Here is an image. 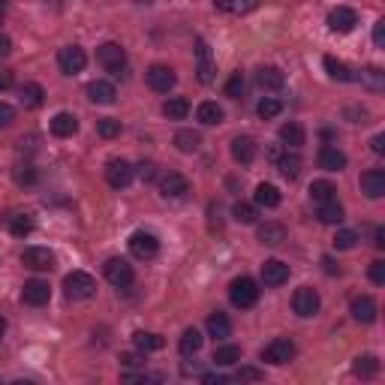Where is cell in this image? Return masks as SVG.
I'll return each mask as SVG.
<instances>
[{"instance_id":"1","label":"cell","mask_w":385,"mask_h":385,"mask_svg":"<svg viewBox=\"0 0 385 385\" xmlns=\"http://www.w3.org/2000/svg\"><path fill=\"white\" fill-rule=\"evenodd\" d=\"M63 292H67L70 301H87L96 295V280L85 271H72L63 277Z\"/></svg>"},{"instance_id":"2","label":"cell","mask_w":385,"mask_h":385,"mask_svg":"<svg viewBox=\"0 0 385 385\" xmlns=\"http://www.w3.org/2000/svg\"><path fill=\"white\" fill-rule=\"evenodd\" d=\"M229 301H232L238 310H247L259 301V286L256 280H250V277H235L232 283H229Z\"/></svg>"},{"instance_id":"3","label":"cell","mask_w":385,"mask_h":385,"mask_svg":"<svg viewBox=\"0 0 385 385\" xmlns=\"http://www.w3.org/2000/svg\"><path fill=\"white\" fill-rule=\"evenodd\" d=\"M96 61H100V67L105 72H112V76H121L127 67V52L121 48L118 43H103L96 48Z\"/></svg>"},{"instance_id":"4","label":"cell","mask_w":385,"mask_h":385,"mask_svg":"<svg viewBox=\"0 0 385 385\" xmlns=\"http://www.w3.org/2000/svg\"><path fill=\"white\" fill-rule=\"evenodd\" d=\"M145 81H147V87H151V91L169 94L171 87H175L178 76H175V70H171V67H166V63H154V67H147Z\"/></svg>"},{"instance_id":"5","label":"cell","mask_w":385,"mask_h":385,"mask_svg":"<svg viewBox=\"0 0 385 385\" xmlns=\"http://www.w3.org/2000/svg\"><path fill=\"white\" fill-rule=\"evenodd\" d=\"M57 67H61L63 76H79V72L87 67V54H85V48H79V45L61 48V52H57Z\"/></svg>"},{"instance_id":"6","label":"cell","mask_w":385,"mask_h":385,"mask_svg":"<svg viewBox=\"0 0 385 385\" xmlns=\"http://www.w3.org/2000/svg\"><path fill=\"white\" fill-rule=\"evenodd\" d=\"M319 307H322V301H319V292L316 289H310V286H301V289H295V295H292V310L301 319L316 316Z\"/></svg>"},{"instance_id":"7","label":"cell","mask_w":385,"mask_h":385,"mask_svg":"<svg viewBox=\"0 0 385 385\" xmlns=\"http://www.w3.org/2000/svg\"><path fill=\"white\" fill-rule=\"evenodd\" d=\"M292 358H295V343L286 340V337H277V340H271L265 349H262V362H268V364H274V367L289 364Z\"/></svg>"},{"instance_id":"8","label":"cell","mask_w":385,"mask_h":385,"mask_svg":"<svg viewBox=\"0 0 385 385\" xmlns=\"http://www.w3.org/2000/svg\"><path fill=\"white\" fill-rule=\"evenodd\" d=\"M105 280H109L112 286H118V289H127V286L136 280V271L127 259L114 256V259L105 262Z\"/></svg>"},{"instance_id":"9","label":"cell","mask_w":385,"mask_h":385,"mask_svg":"<svg viewBox=\"0 0 385 385\" xmlns=\"http://www.w3.org/2000/svg\"><path fill=\"white\" fill-rule=\"evenodd\" d=\"M214 54H211V45L205 39H196V76H199L202 85H211L214 81Z\"/></svg>"},{"instance_id":"10","label":"cell","mask_w":385,"mask_h":385,"mask_svg":"<svg viewBox=\"0 0 385 385\" xmlns=\"http://www.w3.org/2000/svg\"><path fill=\"white\" fill-rule=\"evenodd\" d=\"M129 253H133L136 259H154L160 253V241L154 232H133V238H129Z\"/></svg>"},{"instance_id":"11","label":"cell","mask_w":385,"mask_h":385,"mask_svg":"<svg viewBox=\"0 0 385 385\" xmlns=\"http://www.w3.org/2000/svg\"><path fill=\"white\" fill-rule=\"evenodd\" d=\"M133 166H129L127 160H109L105 163V178H109V184L114 187V190H124V187H129V181H133Z\"/></svg>"},{"instance_id":"12","label":"cell","mask_w":385,"mask_h":385,"mask_svg":"<svg viewBox=\"0 0 385 385\" xmlns=\"http://www.w3.org/2000/svg\"><path fill=\"white\" fill-rule=\"evenodd\" d=\"M24 268H34V271H52L54 268V253L48 247H28L21 253Z\"/></svg>"},{"instance_id":"13","label":"cell","mask_w":385,"mask_h":385,"mask_svg":"<svg viewBox=\"0 0 385 385\" xmlns=\"http://www.w3.org/2000/svg\"><path fill=\"white\" fill-rule=\"evenodd\" d=\"M358 24V12L349 10V6H337V10L329 12V28L334 34H352Z\"/></svg>"},{"instance_id":"14","label":"cell","mask_w":385,"mask_h":385,"mask_svg":"<svg viewBox=\"0 0 385 385\" xmlns=\"http://www.w3.org/2000/svg\"><path fill=\"white\" fill-rule=\"evenodd\" d=\"M21 298H24V304H30V307H43V304H48V298H52V286L45 280H28L21 289Z\"/></svg>"},{"instance_id":"15","label":"cell","mask_w":385,"mask_h":385,"mask_svg":"<svg viewBox=\"0 0 385 385\" xmlns=\"http://www.w3.org/2000/svg\"><path fill=\"white\" fill-rule=\"evenodd\" d=\"M256 151H259V145H256V138H253V136L232 138V160L241 163V166H247V163L256 160Z\"/></svg>"},{"instance_id":"16","label":"cell","mask_w":385,"mask_h":385,"mask_svg":"<svg viewBox=\"0 0 385 385\" xmlns=\"http://www.w3.org/2000/svg\"><path fill=\"white\" fill-rule=\"evenodd\" d=\"M362 193L367 199H382L385 196V171L382 169H367L362 175Z\"/></svg>"},{"instance_id":"17","label":"cell","mask_w":385,"mask_h":385,"mask_svg":"<svg viewBox=\"0 0 385 385\" xmlns=\"http://www.w3.org/2000/svg\"><path fill=\"white\" fill-rule=\"evenodd\" d=\"M160 190L166 199H181V196L190 193V181H187L184 175H178V171H169V175H163Z\"/></svg>"},{"instance_id":"18","label":"cell","mask_w":385,"mask_h":385,"mask_svg":"<svg viewBox=\"0 0 385 385\" xmlns=\"http://www.w3.org/2000/svg\"><path fill=\"white\" fill-rule=\"evenodd\" d=\"M289 280V265L280 259H268L265 265H262V283L265 286H283Z\"/></svg>"},{"instance_id":"19","label":"cell","mask_w":385,"mask_h":385,"mask_svg":"<svg viewBox=\"0 0 385 385\" xmlns=\"http://www.w3.org/2000/svg\"><path fill=\"white\" fill-rule=\"evenodd\" d=\"M87 100L96 105H112L118 100V91H114V85H109V81H91L87 85Z\"/></svg>"},{"instance_id":"20","label":"cell","mask_w":385,"mask_h":385,"mask_svg":"<svg viewBox=\"0 0 385 385\" xmlns=\"http://www.w3.org/2000/svg\"><path fill=\"white\" fill-rule=\"evenodd\" d=\"M256 238H259V244H265V247H280L286 241V226L283 223H262Z\"/></svg>"},{"instance_id":"21","label":"cell","mask_w":385,"mask_h":385,"mask_svg":"<svg viewBox=\"0 0 385 385\" xmlns=\"http://www.w3.org/2000/svg\"><path fill=\"white\" fill-rule=\"evenodd\" d=\"M76 129H79V118L76 114H70V112H57L54 118H52V133L57 138H70V136H76Z\"/></svg>"},{"instance_id":"22","label":"cell","mask_w":385,"mask_h":385,"mask_svg":"<svg viewBox=\"0 0 385 385\" xmlns=\"http://www.w3.org/2000/svg\"><path fill=\"white\" fill-rule=\"evenodd\" d=\"M349 310H352V319H355V322L371 325L373 319H376V301L371 298V295H362V298H355Z\"/></svg>"},{"instance_id":"23","label":"cell","mask_w":385,"mask_h":385,"mask_svg":"<svg viewBox=\"0 0 385 385\" xmlns=\"http://www.w3.org/2000/svg\"><path fill=\"white\" fill-rule=\"evenodd\" d=\"M19 100L24 109H39V105L45 103V91L43 85H37V81H28V85L19 87Z\"/></svg>"},{"instance_id":"24","label":"cell","mask_w":385,"mask_h":385,"mask_svg":"<svg viewBox=\"0 0 385 385\" xmlns=\"http://www.w3.org/2000/svg\"><path fill=\"white\" fill-rule=\"evenodd\" d=\"M319 166H322L325 171H340L343 166H346V154H343L340 147L325 145L322 151H319Z\"/></svg>"},{"instance_id":"25","label":"cell","mask_w":385,"mask_h":385,"mask_svg":"<svg viewBox=\"0 0 385 385\" xmlns=\"http://www.w3.org/2000/svg\"><path fill=\"white\" fill-rule=\"evenodd\" d=\"M256 79H259V87H262V91H280V87L286 85L283 70H277V67H262Z\"/></svg>"},{"instance_id":"26","label":"cell","mask_w":385,"mask_h":385,"mask_svg":"<svg viewBox=\"0 0 385 385\" xmlns=\"http://www.w3.org/2000/svg\"><path fill=\"white\" fill-rule=\"evenodd\" d=\"M208 334L214 340H226V337H232V322H229V316L226 313H211L208 316Z\"/></svg>"},{"instance_id":"27","label":"cell","mask_w":385,"mask_h":385,"mask_svg":"<svg viewBox=\"0 0 385 385\" xmlns=\"http://www.w3.org/2000/svg\"><path fill=\"white\" fill-rule=\"evenodd\" d=\"M199 145H202V136L196 133V129H178L175 133V147L181 154H196Z\"/></svg>"},{"instance_id":"28","label":"cell","mask_w":385,"mask_h":385,"mask_svg":"<svg viewBox=\"0 0 385 385\" xmlns=\"http://www.w3.org/2000/svg\"><path fill=\"white\" fill-rule=\"evenodd\" d=\"M241 362V346H235V343H223V346L214 349V364L217 367H232Z\"/></svg>"},{"instance_id":"29","label":"cell","mask_w":385,"mask_h":385,"mask_svg":"<svg viewBox=\"0 0 385 385\" xmlns=\"http://www.w3.org/2000/svg\"><path fill=\"white\" fill-rule=\"evenodd\" d=\"M196 118H199V124H205V127H217V124H223V109H220L217 103H202L199 109H196Z\"/></svg>"},{"instance_id":"30","label":"cell","mask_w":385,"mask_h":385,"mask_svg":"<svg viewBox=\"0 0 385 385\" xmlns=\"http://www.w3.org/2000/svg\"><path fill=\"white\" fill-rule=\"evenodd\" d=\"M352 373L362 376V379H373L379 373V358L376 355H358L355 364H352Z\"/></svg>"},{"instance_id":"31","label":"cell","mask_w":385,"mask_h":385,"mask_svg":"<svg viewBox=\"0 0 385 385\" xmlns=\"http://www.w3.org/2000/svg\"><path fill=\"white\" fill-rule=\"evenodd\" d=\"M163 114H166L169 121H184L187 114H190V103H187L184 96H171V100L163 103Z\"/></svg>"},{"instance_id":"32","label":"cell","mask_w":385,"mask_h":385,"mask_svg":"<svg viewBox=\"0 0 385 385\" xmlns=\"http://www.w3.org/2000/svg\"><path fill=\"white\" fill-rule=\"evenodd\" d=\"M322 223H329V226H337L340 220H343V205L337 199H331V202H319V214H316Z\"/></svg>"},{"instance_id":"33","label":"cell","mask_w":385,"mask_h":385,"mask_svg":"<svg viewBox=\"0 0 385 385\" xmlns=\"http://www.w3.org/2000/svg\"><path fill=\"white\" fill-rule=\"evenodd\" d=\"M277 169H280L283 178L295 181V178L301 175V157L298 154H280V157H277Z\"/></svg>"},{"instance_id":"34","label":"cell","mask_w":385,"mask_h":385,"mask_svg":"<svg viewBox=\"0 0 385 385\" xmlns=\"http://www.w3.org/2000/svg\"><path fill=\"white\" fill-rule=\"evenodd\" d=\"M304 127L301 124H295V121H289V124H283L280 127V142L283 145H289V147H301L304 145Z\"/></svg>"},{"instance_id":"35","label":"cell","mask_w":385,"mask_h":385,"mask_svg":"<svg viewBox=\"0 0 385 385\" xmlns=\"http://www.w3.org/2000/svg\"><path fill=\"white\" fill-rule=\"evenodd\" d=\"M262 0H217V10L223 12H232V15H247L253 12Z\"/></svg>"},{"instance_id":"36","label":"cell","mask_w":385,"mask_h":385,"mask_svg":"<svg viewBox=\"0 0 385 385\" xmlns=\"http://www.w3.org/2000/svg\"><path fill=\"white\" fill-rule=\"evenodd\" d=\"M256 205L259 208H277L280 205V190L274 184H259L256 187Z\"/></svg>"},{"instance_id":"37","label":"cell","mask_w":385,"mask_h":385,"mask_svg":"<svg viewBox=\"0 0 385 385\" xmlns=\"http://www.w3.org/2000/svg\"><path fill=\"white\" fill-rule=\"evenodd\" d=\"M322 63H325V72H329L334 81H352V79H355V76H352V70L343 61H337V57H325Z\"/></svg>"},{"instance_id":"38","label":"cell","mask_w":385,"mask_h":385,"mask_svg":"<svg viewBox=\"0 0 385 385\" xmlns=\"http://www.w3.org/2000/svg\"><path fill=\"white\" fill-rule=\"evenodd\" d=\"M362 85L367 87V91H385V72L379 70V67H367V70H362Z\"/></svg>"},{"instance_id":"39","label":"cell","mask_w":385,"mask_h":385,"mask_svg":"<svg viewBox=\"0 0 385 385\" xmlns=\"http://www.w3.org/2000/svg\"><path fill=\"white\" fill-rule=\"evenodd\" d=\"M178 349H181V355H196L202 349V334L196 329H187L181 334V340H178Z\"/></svg>"},{"instance_id":"40","label":"cell","mask_w":385,"mask_h":385,"mask_svg":"<svg viewBox=\"0 0 385 385\" xmlns=\"http://www.w3.org/2000/svg\"><path fill=\"white\" fill-rule=\"evenodd\" d=\"M310 199H313V202L337 199V187H334L331 181H313V184H310Z\"/></svg>"},{"instance_id":"41","label":"cell","mask_w":385,"mask_h":385,"mask_svg":"<svg viewBox=\"0 0 385 385\" xmlns=\"http://www.w3.org/2000/svg\"><path fill=\"white\" fill-rule=\"evenodd\" d=\"M133 343H136L138 352L163 349V337H160V334H151V331H136V334H133Z\"/></svg>"},{"instance_id":"42","label":"cell","mask_w":385,"mask_h":385,"mask_svg":"<svg viewBox=\"0 0 385 385\" xmlns=\"http://www.w3.org/2000/svg\"><path fill=\"white\" fill-rule=\"evenodd\" d=\"M6 226H10V232L15 235V238H24V235L34 232V220H30V214H12Z\"/></svg>"},{"instance_id":"43","label":"cell","mask_w":385,"mask_h":385,"mask_svg":"<svg viewBox=\"0 0 385 385\" xmlns=\"http://www.w3.org/2000/svg\"><path fill=\"white\" fill-rule=\"evenodd\" d=\"M256 112H259V118L262 121H271V118H277V114L283 112V103L280 100H274V96H265L259 105H256Z\"/></svg>"},{"instance_id":"44","label":"cell","mask_w":385,"mask_h":385,"mask_svg":"<svg viewBox=\"0 0 385 385\" xmlns=\"http://www.w3.org/2000/svg\"><path fill=\"white\" fill-rule=\"evenodd\" d=\"M232 217L238 220V223H256V205L250 202H238L232 208Z\"/></svg>"},{"instance_id":"45","label":"cell","mask_w":385,"mask_h":385,"mask_svg":"<svg viewBox=\"0 0 385 385\" xmlns=\"http://www.w3.org/2000/svg\"><path fill=\"white\" fill-rule=\"evenodd\" d=\"M358 244V232H352V229H340L337 235H334V247L337 250H352Z\"/></svg>"},{"instance_id":"46","label":"cell","mask_w":385,"mask_h":385,"mask_svg":"<svg viewBox=\"0 0 385 385\" xmlns=\"http://www.w3.org/2000/svg\"><path fill=\"white\" fill-rule=\"evenodd\" d=\"M226 96H232V100H241L244 96V72H232V79L226 81Z\"/></svg>"},{"instance_id":"47","label":"cell","mask_w":385,"mask_h":385,"mask_svg":"<svg viewBox=\"0 0 385 385\" xmlns=\"http://www.w3.org/2000/svg\"><path fill=\"white\" fill-rule=\"evenodd\" d=\"M96 133H100L103 138H114V136H121V121H114V118H103V121H96Z\"/></svg>"},{"instance_id":"48","label":"cell","mask_w":385,"mask_h":385,"mask_svg":"<svg viewBox=\"0 0 385 385\" xmlns=\"http://www.w3.org/2000/svg\"><path fill=\"white\" fill-rule=\"evenodd\" d=\"M37 169L30 166V163H24V166L15 169V184H21V187H30V184H37Z\"/></svg>"},{"instance_id":"49","label":"cell","mask_w":385,"mask_h":385,"mask_svg":"<svg viewBox=\"0 0 385 385\" xmlns=\"http://www.w3.org/2000/svg\"><path fill=\"white\" fill-rule=\"evenodd\" d=\"M371 283H376V286H382L385 283V262L382 259H376V262H371Z\"/></svg>"},{"instance_id":"50","label":"cell","mask_w":385,"mask_h":385,"mask_svg":"<svg viewBox=\"0 0 385 385\" xmlns=\"http://www.w3.org/2000/svg\"><path fill=\"white\" fill-rule=\"evenodd\" d=\"M262 376H265V373H262V371H256V367H241L235 379H241V382H259Z\"/></svg>"},{"instance_id":"51","label":"cell","mask_w":385,"mask_h":385,"mask_svg":"<svg viewBox=\"0 0 385 385\" xmlns=\"http://www.w3.org/2000/svg\"><path fill=\"white\" fill-rule=\"evenodd\" d=\"M138 178H142L145 184H151L154 178H157V166H154L151 160H147V163H142V166H138Z\"/></svg>"},{"instance_id":"52","label":"cell","mask_w":385,"mask_h":385,"mask_svg":"<svg viewBox=\"0 0 385 385\" xmlns=\"http://www.w3.org/2000/svg\"><path fill=\"white\" fill-rule=\"evenodd\" d=\"M15 121V109L10 103H0V127H10Z\"/></svg>"},{"instance_id":"53","label":"cell","mask_w":385,"mask_h":385,"mask_svg":"<svg viewBox=\"0 0 385 385\" xmlns=\"http://www.w3.org/2000/svg\"><path fill=\"white\" fill-rule=\"evenodd\" d=\"M373 43L379 45V48L385 45V21H376L373 24Z\"/></svg>"},{"instance_id":"54","label":"cell","mask_w":385,"mask_h":385,"mask_svg":"<svg viewBox=\"0 0 385 385\" xmlns=\"http://www.w3.org/2000/svg\"><path fill=\"white\" fill-rule=\"evenodd\" d=\"M202 382L205 385H226L229 376H220V373H202Z\"/></svg>"},{"instance_id":"55","label":"cell","mask_w":385,"mask_h":385,"mask_svg":"<svg viewBox=\"0 0 385 385\" xmlns=\"http://www.w3.org/2000/svg\"><path fill=\"white\" fill-rule=\"evenodd\" d=\"M10 87H12V70L0 67V91H10Z\"/></svg>"},{"instance_id":"56","label":"cell","mask_w":385,"mask_h":385,"mask_svg":"<svg viewBox=\"0 0 385 385\" xmlns=\"http://www.w3.org/2000/svg\"><path fill=\"white\" fill-rule=\"evenodd\" d=\"M322 268H325V274H340V265L331 256H322Z\"/></svg>"},{"instance_id":"57","label":"cell","mask_w":385,"mask_h":385,"mask_svg":"<svg viewBox=\"0 0 385 385\" xmlns=\"http://www.w3.org/2000/svg\"><path fill=\"white\" fill-rule=\"evenodd\" d=\"M121 364L124 367H138L142 362H138V355H133V352H124V355H121Z\"/></svg>"},{"instance_id":"58","label":"cell","mask_w":385,"mask_h":385,"mask_svg":"<svg viewBox=\"0 0 385 385\" xmlns=\"http://www.w3.org/2000/svg\"><path fill=\"white\" fill-rule=\"evenodd\" d=\"M371 147H373V154H385V136H373Z\"/></svg>"},{"instance_id":"59","label":"cell","mask_w":385,"mask_h":385,"mask_svg":"<svg viewBox=\"0 0 385 385\" xmlns=\"http://www.w3.org/2000/svg\"><path fill=\"white\" fill-rule=\"evenodd\" d=\"M10 52H12V43H10V37H3V34H0V57H6Z\"/></svg>"},{"instance_id":"60","label":"cell","mask_w":385,"mask_h":385,"mask_svg":"<svg viewBox=\"0 0 385 385\" xmlns=\"http://www.w3.org/2000/svg\"><path fill=\"white\" fill-rule=\"evenodd\" d=\"M373 244H376V247H379V250L385 247V229H382V226L373 232Z\"/></svg>"},{"instance_id":"61","label":"cell","mask_w":385,"mask_h":385,"mask_svg":"<svg viewBox=\"0 0 385 385\" xmlns=\"http://www.w3.org/2000/svg\"><path fill=\"white\" fill-rule=\"evenodd\" d=\"M280 154H283V151H280V147H274V145H271V147H268V151H265V157H268V160H274V163H277V157H280Z\"/></svg>"},{"instance_id":"62","label":"cell","mask_w":385,"mask_h":385,"mask_svg":"<svg viewBox=\"0 0 385 385\" xmlns=\"http://www.w3.org/2000/svg\"><path fill=\"white\" fill-rule=\"evenodd\" d=\"M3 334H6V319L0 316V337H3Z\"/></svg>"},{"instance_id":"63","label":"cell","mask_w":385,"mask_h":385,"mask_svg":"<svg viewBox=\"0 0 385 385\" xmlns=\"http://www.w3.org/2000/svg\"><path fill=\"white\" fill-rule=\"evenodd\" d=\"M133 3H138V6H151L154 0H133Z\"/></svg>"},{"instance_id":"64","label":"cell","mask_w":385,"mask_h":385,"mask_svg":"<svg viewBox=\"0 0 385 385\" xmlns=\"http://www.w3.org/2000/svg\"><path fill=\"white\" fill-rule=\"evenodd\" d=\"M0 21H3V15H0Z\"/></svg>"}]
</instances>
